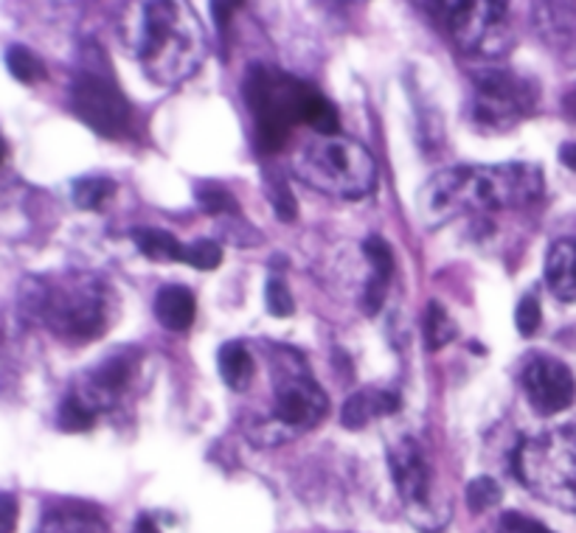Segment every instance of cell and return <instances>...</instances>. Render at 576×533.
I'll use <instances>...</instances> for the list:
<instances>
[{
	"label": "cell",
	"instance_id": "1",
	"mask_svg": "<svg viewBox=\"0 0 576 533\" xmlns=\"http://www.w3.org/2000/svg\"><path fill=\"white\" fill-rule=\"evenodd\" d=\"M543 194V169L535 163L456 167L439 172L419 197L425 225L436 228L469 211L523 208Z\"/></svg>",
	"mask_w": 576,
	"mask_h": 533
},
{
	"label": "cell",
	"instance_id": "2",
	"mask_svg": "<svg viewBox=\"0 0 576 533\" xmlns=\"http://www.w3.org/2000/svg\"><path fill=\"white\" fill-rule=\"evenodd\" d=\"M127 42L158 84L186 82L206 60V34L189 3H141L130 18Z\"/></svg>",
	"mask_w": 576,
	"mask_h": 533
},
{
	"label": "cell",
	"instance_id": "3",
	"mask_svg": "<svg viewBox=\"0 0 576 533\" xmlns=\"http://www.w3.org/2000/svg\"><path fill=\"white\" fill-rule=\"evenodd\" d=\"M515 474L540 500L576 511V424L523 441L515 452Z\"/></svg>",
	"mask_w": 576,
	"mask_h": 533
},
{
	"label": "cell",
	"instance_id": "4",
	"mask_svg": "<svg viewBox=\"0 0 576 533\" xmlns=\"http://www.w3.org/2000/svg\"><path fill=\"white\" fill-rule=\"evenodd\" d=\"M296 174L324 194L357 200L375 189L377 163L363 143L335 135L304 147L296 158Z\"/></svg>",
	"mask_w": 576,
	"mask_h": 533
},
{
	"label": "cell",
	"instance_id": "5",
	"mask_svg": "<svg viewBox=\"0 0 576 533\" xmlns=\"http://www.w3.org/2000/svg\"><path fill=\"white\" fill-rule=\"evenodd\" d=\"M312 88L285 73L256 66L245 79V101L256 119V143L261 152H276L287 141V132L304 119Z\"/></svg>",
	"mask_w": 576,
	"mask_h": 533
},
{
	"label": "cell",
	"instance_id": "6",
	"mask_svg": "<svg viewBox=\"0 0 576 533\" xmlns=\"http://www.w3.org/2000/svg\"><path fill=\"white\" fill-rule=\"evenodd\" d=\"M37 303L48 326L71 340L99 338L105 326V301L93 281L46 284Z\"/></svg>",
	"mask_w": 576,
	"mask_h": 533
},
{
	"label": "cell",
	"instance_id": "7",
	"mask_svg": "<svg viewBox=\"0 0 576 533\" xmlns=\"http://www.w3.org/2000/svg\"><path fill=\"white\" fill-rule=\"evenodd\" d=\"M441 20L461 51L478 53V57H498L509 46L506 31V3L493 0H476V3H439Z\"/></svg>",
	"mask_w": 576,
	"mask_h": 533
},
{
	"label": "cell",
	"instance_id": "8",
	"mask_svg": "<svg viewBox=\"0 0 576 533\" xmlns=\"http://www.w3.org/2000/svg\"><path fill=\"white\" fill-rule=\"evenodd\" d=\"M73 113L99 135H121L130 121V104L105 68L85 66L71 84Z\"/></svg>",
	"mask_w": 576,
	"mask_h": 533
},
{
	"label": "cell",
	"instance_id": "9",
	"mask_svg": "<svg viewBox=\"0 0 576 533\" xmlns=\"http://www.w3.org/2000/svg\"><path fill=\"white\" fill-rule=\"evenodd\" d=\"M388 466H391L399 500L410 520L419 527H439L445 522V514H439L434 503V472H430L423 446L414 439L397 441L388 446Z\"/></svg>",
	"mask_w": 576,
	"mask_h": 533
},
{
	"label": "cell",
	"instance_id": "10",
	"mask_svg": "<svg viewBox=\"0 0 576 533\" xmlns=\"http://www.w3.org/2000/svg\"><path fill=\"white\" fill-rule=\"evenodd\" d=\"M535 107V90L529 82L517 79L515 73L489 68L476 77V110L478 124L487 127H509L520 115H526Z\"/></svg>",
	"mask_w": 576,
	"mask_h": 533
},
{
	"label": "cell",
	"instance_id": "11",
	"mask_svg": "<svg viewBox=\"0 0 576 533\" xmlns=\"http://www.w3.org/2000/svg\"><path fill=\"white\" fill-rule=\"evenodd\" d=\"M329 402L318 382L307 376L304 368L285 371V376L276 380V408H274V426L285 435H296L316 426L327 415Z\"/></svg>",
	"mask_w": 576,
	"mask_h": 533
},
{
	"label": "cell",
	"instance_id": "12",
	"mask_svg": "<svg viewBox=\"0 0 576 533\" xmlns=\"http://www.w3.org/2000/svg\"><path fill=\"white\" fill-rule=\"evenodd\" d=\"M523 391L540 415L563 413L576 399V380L568 365L554 356H535L523 368Z\"/></svg>",
	"mask_w": 576,
	"mask_h": 533
},
{
	"label": "cell",
	"instance_id": "13",
	"mask_svg": "<svg viewBox=\"0 0 576 533\" xmlns=\"http://www.w3.org/2000/svg\"><path fill=\"white\" fill-rule=\"evenodd\" d=\"M546 284L557 301L576 303V239H559L546 255Z\"/></svg>",
	"mask_w": 576,
	"mask_h": 533
},
{
	"label": "cell",
	"instance_id": "14",
	"mask_svg": "<svg viewBox=\"0 0 576 533\" xmlns=\"http://www.w3.org/2000/svg\"><path fill=\"white\" fill-rule=\"evenodd\" d=\"M363 253H366V259H369L371 264V279L369 284H366L363 306H366L369 314H375L377 309L383 306V301H386V286L394 273V253L391 248H388V242H383L380 237L366 239V242H363Z\"/></svg>",
	"mask_w": 576,
	"mask_h": 533
},
{
	"label": "cell",
	"instance_id": "15",
	"mask_svg": "<svg viewBox=\"0 0 576 533\" xmlns=\"http://www.w3.org/2000/svg\"><path fill=\"white\" fill-rule=\"evenodd\" d=\"M136 360L138 354H132V351H119V354L108 356V360L96 368L93 376H90V388H93L96 393V396L90 399V408H96V404H108L110 396L119 393L121 388L130 382L132 371H136Z\"/></svg>",
	"mask_w": 576,
	"mask_h": 533
},
{
	"label": "cell",
	"instance_id": "16",
	"mask_svg": "<svg viewBox=\"0 0 576 533\" xmlns=\"http://www.w3.org/2000/svg\"><path fill=\"white\" fill-rule=\"evenodd\" d=\"M399 410V396L388 391H360L355 396H349V402L344 404V421L346 430H363L377 415H391Z\"/></svg>",
	"mask_w": 576,
	"mask_h": 533
},
{
	"label": "cell",
	"instance_id": "17",
	"mask_svg": "<svg viewBox=\"0 0 576 533\" xmlns=\"http://www.w3.org/2000/svg\"><path fill=\"white\" fill-rule=\"evenodd\" d=\"M195 295L186 286H163L155 298V318L169 332H186L195 323Z\"/></svg>",
	"mask_w": 576,
	"mask_h": 533
},
{
	"label": "cell",
	"instance_id": "18",
	"mask_svg": "<svg viewBox=\"0 0 576 533\" xmlns=\"http://www.w3.org/2000/svg\"><path fill=\"white\" fill-rule=\"evenodd\" d=\"M220 376L231 391H245L254 380V356H250L248 345L234 340V343H226L220 349Z\"/></svg>",
	"mask_w": 576,
	"mask_h": 533
},
{
	"label": "cell",
	"instance_id": "19",
	"mask_svg": "<svg viewBox=\"0 0 576 533\" xmlns=\"http://www.w3.org/2000/svg\"><path fill=\"white\" fill-rule=\"evenodd\" d=\"M138 250L152 261H186V244H180L172 233L158 228H138L132 233Z\"/></svg>",
	"mask_w": 576,
	"mask_h": 533
},
{
	"label": "cell",
	"instance_id": "20",
	"mask_svg": "<svg viewBox=\"0 0 576 533\" xmlns=\"http://www.w3.org/2000/svg\"><path fill=\"white\" fill-rule=\"evenodd\" d=\"M304 124H309L321 138H335L340 130V115L329 99H324L318 90H312L304 104Z\"/></svg>",
	"mask_w": 576,
	"mask_h": 533
},
{
	"label": "cell",
	"instance_id": "21",
	"mask_svg": "<svg viewBox=\"0 0 576 533\" xmlns=\"http://www.w3.org/2000/svg\"><path fill=\"white\" fill-rule=\"evenodd\" d=\"M450 340H456V323H453L450 314L445 312L439 301H430L428 312H425V345L430 351H439Z\"/></svg>",
	"mask_w": 576,
	"mask_h": 533
},
{
	"label": "cell",
	"instance_id": "22",
	"mask_svg": "<svg viewBox=\"0 0 576 533\" xmlns=\"http://www.w3.org/2000/svg\"><path fill=\"white\" fill-rule=\"evenodd\" d=\"M197 205L215 217H239V202L234 200L231 191L215 183L197 185Z\"/></svg>",
	"mask_w": 576,
	"mask_h": 533
},
{
	"label": "cell",
	"instance_id": "23",
	"mask_svg": "<svg viewBox=\"0 0 576 533\" xmlns=\"http://www.w3.org/2000/svg\"><path fill=\"white\" fill-rule=\"evenodd\" d=\"M7 68H9V73H12V77L23 84H34V82H40V79H46V68H42V62L37 60L34 53L23 46L9 48Z\"/></svg>",
	"mask_w": 576,
	"mask_h": 533
},
{
	"label": "cell",
	"instance_id": "24",
	"mask_svg": "<svg viewBox=\"0 0 576 533\" xmlns=\"http://www.w3.org/2000/svg\"><path fill=\"white\" fill-rule=\"evenodd\" d=\"M116 191V183L108 178H79L73 183V202L85 211H96L101 202Z\"/></svg>",
	"mask_w": 576,
	"mask_h": 533
},
{
	"label": "cell",
	"instance_id": "25",
	"mask_svg": "<svg viewBox=\"0 0 576 533\" xmlns=\"http://www.w3.org/2000/svg\"><path fill=\"white\" fill-rule=\"evenodd\" d=\"M96 410L85 402L82 396H66V402L60 404V426L66 433H85L93 426Z\"/></svg>",
	"mask_w": 576,
	"mask_h": 533
},
{
	"label": "cell",
	"instance_id": "26",
	"mask_svg": "<svg viewBox=\"0 0 576 533\" xmlns=\"http://www.w3.org/2000/svg\"><path fill=\"white\" fill-rule=\"evenodd\" d=\"M101 531L93 514H79V511H54L48 516L42 533H93Z\"/></svg>",
	"mask_w": 576,
	"mask_h": 533
},
{
	"label": "cell",
	"instance_id": "27",
	"mask_svg": "<svg viewBox=\"0 0 576 533\" xmlns=\"http://www.w3.org/2000/svg\"><path fill=\"white\" fill-rule=\"evenodd\" d=\"M504 492L493 477H476L467 483V505L473 511H489L500 503Z\"/></svg>",
	"mask_w": 576,
	"mask_h": 533
},
{
	"label": "cell",
	"instance_id": "28",
	"mask_svg": "<svg viewBox=\"0 0 576 533\" xmlns=\"http://www.w3.org/2000/svg\"><path fill=\"white\" fill-rule=\"evenodd\" d=\"M220 261H222V248L215 242V239H200V242L186 248V264H191L195 270H217Z\"/></svg>",
	"mask_w": 576,
	"mask_h": 533
},
{
	"label": "cell",
	"instance_id": "29",
	"mask_svg": "<svg viewBox=\"0 0 576 533\" xmlns=\"http://www.w3.org/2000/svg\"><path fill=\"white\" fill-rule=\"evenodd\" d=\"M265 303H268V312L274 318H290L296 312V303H292L290 290L281 279H268V286H265Z\"/></svg>",
	"mask_w": 576,
	"mask_h": 533
},
{
	"label": "cell",
	"instance_id": "30",
	"mask_svg": "<svg viewBox=\"0 0 576 533\" xmlns=\"http://www.w3.org/2000/svg\"><path fill=\"white\" fill-rule=\"evenodd\" d=\"M540 303H537L535 295H523L520 303H517V312H515V323H517V332L520 338H535L537 329H540Z\"/></svg>",
	"mask_w": 576,
	"mask_h": 533
},
{
	"label": "cell",
	"instance_id": "31",
	"mask_svg": "<svg viewBox=\"0 0 576 533\" xmlns=\"http://www.w3.org/2000/svg\"><path fill=\"white\" fill-rule=\"evenodd\" d=\"M268 197H270V202H274V208H276V213H279L281 222L296 220V213H298L296 197L290 194V185H287L285 180L281 178L268 180Z\"/></svg>",
	"mask_w": 576,
	"mask_h": 533
},
{
	"label": "cell",
	"instance_id": "32",
	"mask_svg": "<svg viewBox=\"0 0 576 533\" xmlns=\"http://www.w3.org/2000/svg\"><path fill=\"white\" fill-rule=\"evenodd\" d=\"M500 533H554V531H548L546 525H540V522L532 520V516L504 514V520H500Z\"/></svg>",
	"mask_w": 576,
	"mask_h": 533
},
{
	"label": "cell",
	"instance_id": "33",
	"mask_svg": "<svg viewBox=\"0 0 576 533\" xmlns=\"http://www.w3.org/2000/svg\"><path fill=\"white\" fill-rule=\"evenodd\" d=\"M0 514H3V533H12L14 531V516H18V509H14V497L12 494H3L0 497Z\"/></svg>",
	"mask_w": 576,
	"mask_h": 533
},
{
	"label": "cell",
	"instance_id": "34",
	"mask_svg": "<svg viewBox=\"0 0 576 533\" xmlns=\"http://www.w3.org/2000/svg\"><path fill=\"white\" fill-rule=\"evenodd\" d=\"M559 160H563V163L570 169V172H576V141L574 143H565V147L559 149Z\"/></svg>",
	"mask_w": 576,
	"mask_h": 533
},
{
	"label": "cell",
	"instance_id": "35",
	"mask_svg": "<svg viewBox=\"0 0 576 533\" xmlns=\"http://www.w3.org/2000/svg\"><path fill=\"white\" fill-rule=\"evenodd\" d=\"M211 12H215L217 26L222 29V23H228V14H231V3H211Z\"/></svg>",
	"mask_w": 576,
	"mask_h": 533
},
{
	"label": "cell",
	"instance_id": "36",
	"mask_svg": "<svg viewBox=\"0 0 576 533\" xmlns=\"http://www.w3.org/2000/svg\"><path fill=\"white\" fill-rule=\"evenodd\" d=\"M563 110H565V115H568V119H574V121H576V90H570V93L565 95Z\"/></svg>",
	"mask_w": 576,
	"mask_h": 533
},
{
	"label": "cell",
	"instance_id": "37",
	"mask_svg": "<svg viewBox=\"0 0 576 533\" xmlns=\"http://www.w3.org/2000/svg\"><path fill=\"white\" fill-rule=\"evenodd\" d=\"M136 533H161V527L155 525L149 516H141V520H138V525H136Z\"/></svg>",
	"mask_w": 576,
	"mask_h": 533
}]
</instances>
